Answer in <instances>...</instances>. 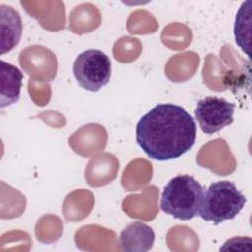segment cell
Listing matches in <instances>:
<instances>
[{
  "label": "cell",
  "instance_id": "cell-1",
  "mask_svg": "<svg viewBox=\"0 0 252 252\" xmlns=\"http://www.w3.org/2000/svg\"><path fill=\"white\" fill-rule=\"evenodd\" d=\"M197 126L183 107L160 103L144 114L136 126V141L152 159H175L195 144Z\"/></svg>",
  "mask_w": 252,
  "mask_h": 252
},
{
  "label": "cell",
  "instance_id": "cell-2",
  "mask_svg": "<svg viewBox=\"0 0 252 252\" xmlns=\"http://www.w3.org/2000/svg\"><path fill=\"white\" fill-rule=\"evenodd\" d=\"M203 187L191 175L180 174L171 178L165 185L160 198V209L180 220H189L198 216Z\"/></svg>",
  "mask_w": 252,
  "mask_h": 252
},
{
  "label": "cell",
  "instance_id": "cell-3",
  "mask_svg": "<svg viewBox=\"0 0 252 252\" xmlns=\"http://www.w3.org/2000/svg\"><path fill=\"white\" fill-rule=\"evenodd\" d=\"M245 203L246 198L234 183L227 180L217 181L203 194L198 216L208 222L219 224L235 218Z\"/></svg>",
  "mask_w": 252,
  "mask_h": 252
},
{
  "label": "cell",
  "instance_id": "cell-4",
  "mask_svg": "<svg viewBox=\"0 0 252 252\" xmlns=\"http://www.w3.org/2000/svg\"><path fill=\"white\" fill-rule=\"evenodd\" d=\"M73 74L83 89L97 92L110 80V59L99 49L85 50L77 56Z\"/></svg>",
  "mask_w": 252,
  "mask_h": 252
},
{
  "label": "cell",
  "instance_id": "cell-5",
  "mask_svg": "<svg viewBox=\"0 0 252 252\" xmlns=\"http://www.w3.org/2000/svg\"><path fill=\"white\" fill-rule=\"evenodd\" d=\"M235 105L224 98L207 96L197 102L195 116L201 130L208 135L215 134L233 122Z\"/></svg>",
  "mask_w": 252,
  "mask_h": 252
},
{
  "label": "cell",
  "instance_id": "cell-6",
  "mask_svg": "<svg viewBox=\"0 0 252 252\" xmlns=\"http://www.w3.org/2000/svg\"><path fill=\"white\" fill-rule=\"evenodd\" d=\"M118 242L124 251L146 252L152 249L154 245L155 232L146 223L134 221L122 229Z\"/></svg>",
  "mask_w": 252,
  "mask_h": 252
},
{
  "label": "cell",
  "instance_id": "cell-7",
  "mask_svg": "<svg viewBox=\"0 0 252 252\" xmlns=\"http://www.w3.org/2000/svg\"><path fill=\"white\" fill-rule=\"evenodd\" d=\"M1 64V108L16 103L20 98L23 74L19 68L3 60Z\"/></svg>",
  "mask_w": 252,
  "mask_h": 252
}]
</instances>
